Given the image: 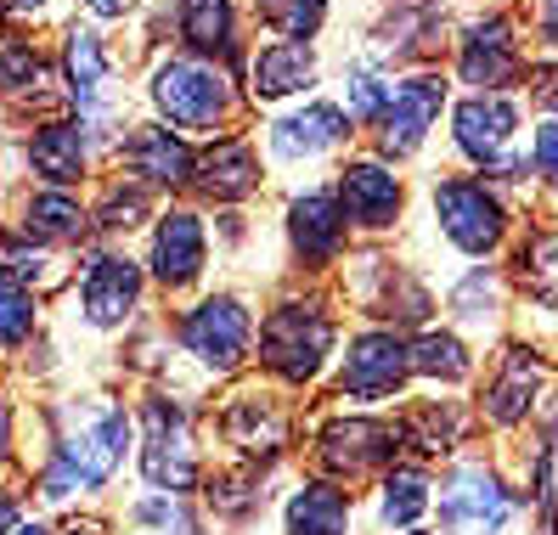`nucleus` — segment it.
Returning a JSON list of instances; mask_svg holds the SVG:
<instances>
[{"instance_id": "nucleus-54", "label": "nucleus", "mask_w": 558, "mask_h": 535, "mask_svg": "<svg viewBox=\"0 0 558 535\" xmlns=\"http://www.w3.org/2000/svg\"><path fill=\"white\" fill-rule=\"evenodd\" d=\"M531 119H536V113H531ZM547 119H558V102H553V108H547Z\"/></svg>"}, {"instance_id": "nucleus-37", "label": "nucleus", "mask_w": 558, "mask_h": 535, "mask_svg": "<svg viewBox=\"0 0 558 535\" xmlns=\"http://www.w3.org/2000/svg\"><path fill=\"white\" fill-rule=\"evenodd\" d=\"M113 519L124 535H215L204 508L192 496H163V490H136L113 501Z\"/></svg>"}, {"instance_id": "nucleus-19", "label": "nucleus", "mask_w": 558, "mask_h": 535, "mask_svg": "<svg viewBox=\"0 0 558 535\" xmlns=\"http://www.w3.org/2000/svg\"><path fill=\"white\" fill-rule=\"evenodd\" d=\"M524 62H531L524 17L502 0H490V7H474L451 23V46L440 69L451 74L457 90H519Z\"/></svg>"}, {"instance_id": "nucleus-15", "label": "nucleus", "mask_w": 558, "mask_h": 535, "mask_svg": "<svg viewBox=\"0 0 558 535\" xmlns=\"http://www.w3.org/2000/svg\"><path fill=\"white\" fill-rule=\"evenodd\" d=\"M389 462H401V428L396 412H355V406H305V434H300V467L311 474L367 490Z\"/></svg>"}, {"instance_id": "nucleus-18", "label": "nucleus", "mask_w": 558, "mask_h": 535, "mask_svg": "<svg viewBox=\"0 0 558 535\" xmlns=\"http://www.w3.org/2000/svg\"><path fill=\"white\" fill-rule=\"evenodd\" d=\"M271 238H277L282 277H293V282H327L339 271V259L355 248L344 209L333 197V181L282 186L277 209H271Z\"/></svg>"}, {"instance_id": "nucleus-53", "label": "nucleus", "mask_w": 558, "mask_h": 535, "mask_svg": "<svg viewBox=\"0 0 558 535\" xmlns=\"http://www.w3.org/2000/svg\"><path fill=\"white\" fill-rule=\"evenodd\" d=\"M407 535H440V530H429V524H423V530H407Z\"/></svg>"}, {"instance_id": "nucleus-2", "label": "nucleus", "mask_w": 558, "mask_h": 535, "mask_svg": "<svg viewBox=\"0 0 558 535\" xmlns=\"http://www.w3.org/2000/svg\"><path fill=\"white\" fill-rule=\"evenodd\" d=\"M519 197H508L502 186H490L474 170H435L429 181L417 186L412 197V220L401 231V248L429 271L435 282L457 265H485V259H502L513 231L524 226Z\"/></svg>"}, {"instance_id": "nucleus-17", "label": "nucleus", "mask_w": 558, "mask_h": 535, "mask_svg": "<svg viewBox=\"0 0 558 535\" xmlns=\"http://www.w3.org/2000/svg\"><path fill=\"white\" fill-rule=\"evenodd\" d=\"M407 394H412V339L401 327L350 321L322 400L355 412H396Z\"/></svg>"}, {"instance_id": "nucleus-16", "label": "nucleus", "mask_w": 558, "mask_h": 535, "mask_svg": "<svg viewBox=\"0 0 558 535\" xmlns=\"http://www.w3.org/2000/svg\"><path fill=\"white\" fill-rule=\"evenodd\" d=\"M136 259L147 271V288L163 305H181L198 288H209L220 277V254H215V231H209V209H198L192 197H175V204H158L153 226L142 231Z\"/></svg>"}, {"instance_id": "nucleus-33", "label": "nucleus", "mask_w": 558, "mask_h": 535, "mask_svg": "<svg viewBox=\"0 0 558 535\" xmlns=\"http://www.w3.org/2000/svg\"><path fill=\"white\" fill-rule=\"evenodd\" d=\"M0 108L17 124L57 113V62H51V35H28V28H7L0 35Z\"/></svg>"}, {"instance_id": "nucleus-51", "label": "nucleus", "mask_w": 558, "mask_h": 535, "mask_svg": "<svg viewBox=\"0 0 558 535\" xmlns=\"http://www.w3.org/2000/svg\"><path fill=\"white\" fill-rule=\"evenodd\" d=\"M7 28H12V12H7V0H0V35H7Z\"/></svg>"}, {"instance_id": "nucleus-1", "label": "nucleus", "mask_w": 558, "mask_h": 535, "mask_svg": "<svg viewBox=\"0 0 558 535\" xmlns=\"http://www.w3.org/2000/svg\"><path fill=\"white\" fill-rule=\"evenodd\" d=\"M136 462V412L113 378L62 384L28 394L23 417V490L35 513L62 519L80 508H113Z\"/></svg>"}, {"instance_id": "nucleus-32", "label": "nucleus", "mask_w": 558, "mask_h": 535, "mask_svg": "<svg viewBox=\"0 0 558 535\" xmlns=\"http://www.w3.org/2000/svg\"><path fill=\"white\" fill-rule=\"evenodd\" d=\"M0 220L12 231H23L28 243H40L51 254H80L90 248V209H85V192H57V186H28L17 181L7 192V204H0Z\"/></svg>"}, {"instance_id": "nucleus-24", "label": "nucleus", "mask_w": 558, "mask_h": 535, "mask_svg": "<svg viewBox=\"0 0 558 535\" xmlns=\"http://www.w3.org/2000/svg\"><path fill=\"white\" fill-rule=\"evenodd\" d=\"M186 197L209 215L215 209H259L266 197H277L271 170H266V158H259V142H254V124L232 130V136L198 142Z\"/></svg>"}, {"instance_id": "nucleus-6", "label": "nucleus", "mask_w": 558, "mask_h": 535, "mask_svg": "<svg viewBox=\"0 0 558 535\" xmlns=\"http://www.w3.org/2000/svg\"><path fill=\"white\" fill-rule=\"evenodd\" d=\"M136 113L181 130L186 142H215V136H232V130L254 124L238 74L181 46L136 51Z\"/></svg>"}, {"instance_id": "nucleus-48", "label": "nucleus", "mask_w": 558, "mask_h": 535, "mask_svg": "<svg viewBox=\"0 0 558 535\" xmlns=\"http://www.w3.org/2000/svg\"><path fill=\"white\" fill-rule=\"evenodd\" d=\"M28 513H35V501H28L23 479H0V535H12Z\"/></svg>"}, {"instance_id": "nucleus-34", "label": "nucleus", "mask_w": 558, "mask_h": 535, "mask_svg": "<svg viewBox=\"0 0 558 535\" xmlns=\"http://www.w3.org/2000/svg\"><path fill=\"white\" fill-rule=\"evenodd\" d=\"M429 513H435V467H423L412 457L389 462L361 490V535H407L429 524Z\"/></svg>"}, {"instance_id": "nucleus-45", "label": "nucleus", "mask_w": 558, "mask_h": 535, "mask_svg": "<svg viewBox=\"0 0 558 535\" xmlns=\"http://www.w3.org/2000/svg\"><path fill=\"white\" fill-rule=\"evenodd\" d=\"M7 12H12L17 28H28V35H57V28L74 17L69 0H7Z\"/></svg>"}, {"instance_id": "nucleus-36", "label": "nucleus", "mask_w": 558, "mask_h": 535, "mask_svg": "<svg viewBox=\"0 0 558 535\" xmlns=\"http://www.w3.org/2000/svg\"><path fill=\"white\" fill-rule=\"evenodd\" d=\"M85 209H90V238L96 243H119V248H136L142 231L158 215V197L136 181H124L113 170H102L85 192Z\"/></svg>"}, {"instance_id": "nucleus-9", "label": "nucleus", "mask_w": 558, "mask_h": 535, "mask_svg": "<svg viewBox=\"0 0 558 535\" xmlns=\"http://www.w3.org/2000/svg\"><path fill=\"white\" fill-rule=\"evenodd\" d=\"M524 130H531V108L519 102V90H457L440 136L451 153V170H474L531 209L536 175L531 153H524Z\"/></svg>"}, {"instance_id": "nucleus-10", "label": "nucleus", "mask_w": 558, "mask_h": 535, "mask_svg": "<svg viewBox=\"0 0 558 535\" xmlns=\"http://www.w3.org/2000/svg\"><path fill=\"white\" fill-rule=\"evenodd\" d=\"M300 434H305V400L282 394L266 378H232L209 394V446L220 462H248L288 474L300 462Z\"/></svg>"}, {"instance_id": "nucleus-5", "label": "nucleus", "mask_w": 558, "mask_h": 535, "mask_svg": "<svg viewBox=\"0 0 558 535\" xmlns=\"http://www.w3.org/2000/svg\"><path fill=\"white\" fill-rule=\"evenodd\" d=\"M163 339H170V384L192 394H215L254 366L259 288L238 277H215L181 305H163Z\"/></svg>"}, {"instance_id": "nucleus-13", "label": "nucleus", "mask_w": 558, "mask_h": 535, "mask_svg": "<svg viewBox=\"0 0 558 535\" xmlns=\"http://www.w3.org/2000/svg\"><path fill=\"white\" fill-rule=\"evenodd\" d=\"M440 535H531V508L497 446H474L435 467V513Z\"/></svg>"}, {"instance_id": "nucleus-47", "label": "nucleus", "mask_w": 558, "mask_h": 535, "mask_svg": "<svg viewBox=\"0 0 558 535\" xmlns=\"http://www.w3.org/2000/svg\"><path fill=\"white\" fill-rule=\"evenodd\" d=\"M51 535H124L113 508H80V513H62L51 519Z\"/></svg>"}, {"instance_id": "nucleus-39", "label": "nucleus", "mask_w": 558, "mask_h": 535, "mask_svg": "<svg viewBox=\"0 0 558 535\" xmlns=\"http://www.w3.org/2000/svg\"><path fill=\"white\" fill-rule=\"evenodd\" d=\"M69 271H74L69 254H51L40 243H28L23 231H12L7 220H0V277L35 288L40 299H51V305H57V293L69 288Z\"/></svg>"}, {"instance_id": "nucleus-11", "label": "nucleus", "mask_w": 558, "mask_h": 535, "mask_svg": "<svg viewBox=\"0 0 558 535\" xmlns=\"http://www.w3.org/2000/svg\"><path fill=\"white\" fill-rule=\"evenodd\" d=\"M327 288L350 321H378L401 332L440 321V282L401 243H355L327 277Z\"/></svg>"}, {"instance_id": "nucleus-40", "label": "nucleus", "mask_w": 558, "mask_h": 535, "mask_svg": "<svg viewBox=\"0 0 558 535\" xmlns=\"http://www.w3.org/2000/svg\"><path fill=\"white\" fill-rule=\"evenodd\" d=\"M248 12V28L266 40H316L333 28V12L339 0H243Z\"/></svg>"}, {"instance_id": "nucleus-43", "label": "nucleus", "mask_w": 558, "mask_h": 535, "mask_svg": "<svg viewBox=\"0 0 558 535\" xmlns=\"http://www.w3.org/2000/svg\"><path fill=\"white\" fill-rule=\"evenodd\" d=\"M524 153H531V175H536V209H558V119L536 113L524 130Z\"/></svg>"}, {"instance_id": "nucleus-7", "label": "nucleus", "mask_w": 558, "mask_h": 535, "mask_svg": "<svg viewBox=\"0 0 558 535\" xmlns=\"http://www.w3.org/2000/svg\"><path fill=\"white\" fill-rule=\"evenodd\" d=\"M57 62V102L85 124L96 153H113L119 130L136 113V51H124V35H108L85 17H69L51 35Z\"/></svg>"}, {"instance_id": "nucleus-4", "label": "nucleus", "mask_w": 558, "mask_h": 535, "mask_svg": "<svg viewBox=\"0 0 558 535\" xmlns=\"http://www.w3.org/2000/svg\"><path fill=\"white\" fill-rule=\"evenodd\" d=\"M344 305L333 299L327 282H271L259 293V327H254V378L277 384L282 394L316 406L327 378H333V361L344 344Z\"/></svg>"}, {"instance_id": "nucleus-3", "label": "nucleus", "mask_w": 558, "mask_h": 535, "mask_svg": "<svg viewBox=\"0 0 558 535\" xmlns=\"http://www.w3.org/2000/svg\"><path fill=\"white\" fill-rule=\"evenodd\" d=\"M158 311V299L147 288V271L136 248H119V243H90L74 254V271L69 288L57 293L51 305V327L62 350H69L74 366V384L85 378H108V355L124 332H136L147 316Z\"/></svg>"}, {"instance_id": "nucleus-23", "label": "nucleus", "mask_w": 558, "mask_h": 535, "mask_svg": "<svg viewBox=\"0 0 558 535\" xmlns=\"http://www.w3.org/2000/svg\"><path fill=\"white\" fill-rule=\"evenodd\" d=\"M12 170L28 186H57V192H90V181L108 170V158L96 153L85 136V124L74 113H40L17 124V147H12Z\"/></svg>"}, {"instance_id": "nucleus-52", "label": "nucleus", "mask_w": 558, "mask_h": 535, "mask_svg": "<svg viewBox=\"0 0 558 535\" xmlns=\"http://www.w3.org/2000/svg\"><path fill=\"white\" fill-rule=\"evenodd\" d=\"M412 7H446L451 12V0H412Z\"/></svg>"}, {"instance_id": "nucleus-44", "label": "nucleus", "mask_w": 558, "mask_h": 535, "mask_svg": "<svg viewBox=\"0 0 558 535\" xmlns=\"http://www.w3.org/2000/svg\"><path fill=\"white\" fill-rule=\"evenodd\" d=\"M69 7H74V17L108 28V35H136L142 17L153 12V0H69Z\"/></svg>"}, {"instance_id": "nucleus-41", "label": "nucleus", "mask_w": 558, "mask_h": 535, "mask_svg": "<svg viewBox=\"0 0 558 535\" xmlns=\"http://www.w3.org/2000/svg\"><path fill=\"white\" fill-rule=\"evenodd\" d=\"M46 327H51V299H40L35 288H23L12 277H0V366H12Z\"/></svg>"}, {"instance_id": "nucleus-29", "label": "nucleus", "mask_w": 558, "mask_h": 535, "mask_svg": "<svg viewBox=\"0 0 558 535\" xmlns=\"http://www.w3.org/2000/svg\"><path fill=\"white\" fill-rule=\"evenodd\" d=\"M440 321L457 327L463 339H474L480 350H490L497 339L513 332V288L502 259L485 265H457L440 277Z\"/></svg>"}, {"instance_id": "nucleus-28", "label": "nucleus", "mask_w": 558, "mask_h": 535, "mask_svg": "<svg viewBox=\"0 0 558 535\" xmlns=\"http://www.w3.org/2000/svg\"><path fill=\"white\" fill-rule=\"evenodd\" d=\"M396 428H401V457H412V462H423V467H446L451 457L485 446L469 394L412 389L401 406H396Z\"/></svg>"}, {"instance_id": "nucleus-55", "label": "nucleus", "mask_w": 558, "mask_h": 535, "mask_svg": "<svg viewBox=\"0 0 558 535\" xmlns=\"http://www.w3.org/2000/svg\"><path fill=\"white\" fill-rule=\"evenodd\" d=\"M542 215H547V209H542ZM547 220H553V231H558V209H553V215H547Z\"/></svg>"}, {"instance_id": "nucleus-38", "label": "nucleus", "mask_w": 558, "mask_h": 535, "mask_svg": "<svg viewBox=\"0 0 558 535\" xmlns=\"http://www.w3.org/2000/svg\"><path fill=\"white\" fill-rule=\"evenodd\" d=\"M389 85H396V74L389 69H378L373 57H361V51H350L339 69H327V96L344 108V119L367 136V130L378 124V113L389 108Z\"/></svg>"}, {"instance_id": "nucleus-35", "label": "nucleus", "mask_w": 558, "mask_h": 535, "mask_svg": "<svg viewBox=\"0 0 558 535\" xmlns=\"http://www.w3.org/2000/svg\"><path fill=\"white\" fill-rule=\"evenodd\" d=\"M407 339H412V389H429V394H469L474 389L480 361H485V350L474 339H463L446 321H429V327L407 332Z\"/></svg>"}, {"instance_id": "nucleus-14", "label": "nucleus", "mask_w": 558, "mask_h": 535, "mask_svg": "<svg viewBox=\"0 0 558 535\" xmlns=\"http://www.w3.org/2000/svg\"><path fill=\"white\" fill-rule=\"evenodd\" d=\"M254 142H259V158L271 170V186H305V181H327L333 163L344 153L361 147V130L344 119V108L333 102L327 90L305 96L293 108H277V113H259L254 119Z\"/></svg>"}, {"instance_id": "nucleus-21", "label": "nucleus", "mask_w": 558, "mask_h": 535, "mask_svg": "<svg viewBox=\"0 0 558 535\" xmlns=\"http://www.w3.org/2000/svg\"><path fill=\"white\" fill-rule=\"evenodd\" d=\"M327 181H333V197L355 243H401V231L412 220V197H417L401 163L378 158L373 147H355L333 163Z\"/></svg>"}, {"instance_id": "nucleus-26", "label": "nucleus", "mask_w": 558, "mask_h": 535, "mask_svg": "<svg viewBox=\"0 0 558 535\" xmlns=\"http://www.w3.org/2000/svg\"><path fill=\"white\" fill-rule=\"evenodd\" d=\"M446 46H451V12L446 7H412V0H378L373 23L355 40V51L373 57L389 74L435 69V62H446Z\"/></svg>"}, {"instance_id": "nucleus-49", "label": "nucleus", "mask_w": 558, "mask_h": 535, "mask_svg": "<svg viewBox=\"0 0 558 535\" xmlns=\"http://www.w3.org/2000/svg\"><path fill=\"white\" fill-rule=\"evenodd\" d=\"M12 535H51V519H46V513H28V519L12 530Z\"/></svg>"}, {"instance_id": "nucleus-50", "label": "nucleus", "mask_w": 558, "mask_h": 535, "mask_svg": "<svg viewBox=\"0 0 558 535\" xmlns=\"http://www.w3.org/2000/svg\"><path fill=\"white\" fill-rule=\"evenodd\" d=\"M12 186H17V181H12L7 170H0V204H7V192H12Z\"/></svg>"}, {"instance_id": "nucleus-8", "label": "nucleus", "mask_w": 558, "mask_h": 535, "mask_svg": "<svg viewBox=\"0 0 558 535\" xmlns=\"http://www.w3.org/2000/svg\"><path fill=\"white\" fill-rule=\"evenodd\" d=\"M136 412V462L130 485L163 490V496H198L215 446H209V394H192L181 384H142L130 389Z\"/></svg>"}, {"instance_id": "nucleus-46", "label": "nucleus", "mask_w": 558, "mask_h": 535, "mask_svg": "<svg viewBox=\"0 0 558 535\" xmlns=\"http://www.w3.org/2000/svg\"><path fill=\"white\" fill-rule=\"evenodd\" d=\"M524 40L536 57H558V0H524Z\"/></svg>"}, {"instance_id": "nucleus-25", "label": "nucleus", "mask_w": 558, "mask_h": 535, "mask_svg": "<svg viewBox=\"0 0 558 535\" xmlns=\"http://www.w3.org/2000/svg\"><path fill=\"white\" fill-rule=\"evenodd\" d=\"M238 85L248 96V113H277V108H293L305 96L327 90V51L316 40H266L254 35L243 69H238Z\"/></svg>"}, {"instance_id": "nucleus-12", "label": "nucleus", "mask_w": 558, "mask_h": 535, "mask_svg": "<svg viewBox=\"0 0 558 535\" xmlns=\"http://www.w3.org/2000/svg\"><path fill=\"white\" fill-rule=\"evenodd\" d=\"M558 389V350L531 339V332H508L485 350L480 378L469 389V406L480 417L485 446H508L536 423L542 400Z\"/></svg>"}, {"instance_id": "nucleus-42", "label": "nucleus", "mask_w": 558, "mask_h": 535, "mask_svg": "<svg viewBox=\"0 0 558 535\" xmlns=\"http://www.w3.org/2000/svg\"><path fill=\"white\" fill-rule=\"evenodd\" d=\"M23 417H28V394L0 366V479H23Z\"/></svg>"}, {"instance_id": "nucleus-27", "label": "nucleus", "mask_w": 558, "mask_h": 535, "mask_svg": "<svg viewBox=\"0 0 558 535\" xmlns=\"http://www.w3.org/2000/svg\"><path fill=\"white\" fill-rule=\"evenodd\" d=\"M192 158H198V142H186L181 130L158 124L147 113H130V124L119 130V142L108 153V170L147 186L158 204H175L192 186Z\"/></svg>"}, {"instance_id": "nucleus-20", "label": "nucleus", "mask_w": 558, "mask_h": 535, "mask_svg": "<svg viewBox=\"0 0 558 535\" xmlns=\"http://www.w3.org/2000/svg\"><path fill=\"white\" fill-rule=\"evenodd\" d=\"M147 46H181L238 74L254 46V28L243 0H153V12L130 35V51H147Z\"/></svg>"}, {"instance_id": "nucleus-31", "label": "nucleus", "mask_w": 558, "mask_h": 535, "mask_svg": "<svg viewBox=\"0 0 558 535\" xmlns=\"http://www.w3.org/2000/svg\"><path fill=\"white\" fill-rule=\"evenodd\" d=\"M271 535H361V490L333 485L293 462L282 474L277 508H271Z\"/></svg>"}, {"instance_id": "nucleus-30", "label": "nucleus", "mask_w": 558, "mask_h": 535, "mask_svg": "<svg viewBox=\"0 0 558 535\" xmlns=\"http://www.w3.org/2000/svg\"><path fill=\"white\" fill-rule=\"evenodd\" d=\"M277 490H282V474H271V467H248V462H220L215 457L192 501L204 508L215 535H259L271 524Z\"/></svg>"}, {"instance_id": "nucleus-22", "label": "nucleus", "mask_w": 558, "mask_h": 535, "mask_svg": "<svg viewBox=\"0 0 558 535\" xmlns=\"http://www.w3.org/2000/svg\"><path fill=\"white\" fill-rule=\"evenodd\" d=\"M451 74L440 69H407L396 74V85H389V108L378 113V124L361 136V147H373L378 158L401 163V170H412L417 158H429V147L440 142V124H446V108H451Z\"/></svg>"}]
</instances>
